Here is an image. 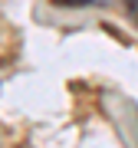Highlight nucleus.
Here are the masks:
<instances>
[{"label":"nucleus","mask_w":138,"mask_h":148,"mask_svg":"<svg viewBox=\"0 0 138 148\" xmlns=\"http://www.w3.org/2000/svg\"><path fill=\"white\" fill-rule=\"evenodd\" d=\"M56 7H92V3H105V0H53Z\"/></svg>","instance_id":"1"},{"label":"nucleus","mask_w":138,"mask_h":148,"mask_svg":"<svg viewBox=\"0 0 138 148\" xmlns=\"http://www.w3.org/2000/svg\"><path fill=\"white\" fill-rule=\"evenodd\" d=\"M125 7H128V13H132V20L138 23V0H125Z\"/></svg>","instance_id":"2"}]
</instances>
